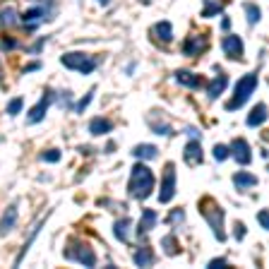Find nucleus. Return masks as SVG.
Instances as JSON below:
<instances>
[{"instance_id":"f3484780","label":"nucleus","mask_w":269,"mask_h":269,"mask_svg":"<svg viewBox=\"0 0 269 269\" xmlns=\"http://www.w3.org/2000/svg\"><path fill=\"white\" fill-rule=\"evenodd\" d=\"M43 17H46V12L41 10V8H32V10H27L24 12V17H22V22L27 24V29H34L36 24H41ZM48 20V17H46Z\"/></svg>"},{"instance_id":"ea45409f","label":"nucleus","mask_w":269,"mask_h":269,"mask_svg":"<svg viewBox=\"0 0 269 269\" xmlns=\"http://www.w3.org/2000/svg\"><path fill=\"white\" fill-rule=\"evenodd\" d=\"M3 46H5V48H12V46H15V41H12V39H5V43H3Z\"/></svg>"},{"instance_id":"20e7f679","label":"nucleus","mask_w":269,"mask_h":269,"mask_svg":"<svg viewBox=\"0 0 269 269\" xmlns=\"http://www.w3.org/2000/svg\"><path fill=\"white\" fill-rule=\"evenodd\" d=\"M60 60H63L65 67L77 70L82 75H92L97 70V58H92V55H86V53H65Z\"/></svg>"},{"instance_id":"f8f14e48","label":"nucleus","mask_w":269,"mask_h":269,"mask_svg":"<svg viewBox=\"0 0 269 269\" xmlns=\"http://www.w3.org/2000/svg\"><path fill=\"white\" fill-rule=\"evenodd\" d=\"M17 224V205H10L0 216V236H8Z\"/></svg>"},{"instance_id":"f03ea898","label":"nucleus","mask_w":269,"mask_h":269,"mask_svg":"<svg viewBox=\"0 0 269 269\" xmlns=\"http://www.w3.org/2000/svg\"><path fill=\"white\" fill-rule=\"evenodd\" d=\"M200 209H202V216L207 219V224L214 228V236L219 243H224L226 240V231H224V209L216 205L214 200H209V197H205L202 202H200Z\"/></svg>"},{"instance_id":"f257e3e1","label":"nucleus","mask_w":269,"mask_h":269,"mask_svg":"<svg viewBox=\"0 0 269 269\" xmlns=\"http://www.w3.org/2000/svg\"><path fill=\"white\" fill-rule=\"evenodd\" d=\"M151 190H154V173L149 171V166L135 163L132 175H130V185H128L130 197H135V200H147L151 195Z\"/></svg>"},{"instance_id":"5701e85b","label":"nucleus","mask_w":269,"mask_h":269,"mask_svg":"<svg viewBox=\"0 0 269 269\" xmlns=\"http://www.w3.org/2000/svg\"><path fill=\"white\" fill-rule=\"evenodd\" d=\"M154 36H156L159 41H171V39H173L171 22H159V24L154 27Z\"/></svg>"},{"instance_id":"39448f33","label":"nucleus","mask_w":269,"mask_h":269,"mask_svg":"<svg viewBox=\"0 0 269 269\" xmlns=\"http://www.w3.org/2000/svg\"><path fill=\"white\" fill-rule=\"evenodd\" d=\"M65 257L67 259H75V262H79V264H84V267H94L97 264V255H94V250L89 248V245H84V243H72L70 248L65 250Z\"/></svg>"},{"instance_id":"4468645a","label":"nucleus","mask_w":269,"mask_h":269,"mask_svg":"<svg viewBox=\"0 0 269 269\" xmlns=\"http://www.w3.org/2000/svg\"><path fill=\"white\" fill-rule=\"evenodd\" d=\"M154 262H156V257H154V250L149 245H142V248L135 250V264L137 267H149Z\"/></svg>"},{"instance_id":"9b49d317","label":"nucleus","mask_w":269,"mask_h":269,"mask_svg":"<svg viewBox=\"0 0 269 269\" xmlns=\"http://www.w3.org/2000/svg\"><path fill=\"white\" fill-rule=\"evenodd\" d=\"M51 101H53V92H51V89H46V92H43V99L32 108V113H29V123H39V120H43L46 108H48Z\"/></svg>"},{"instance_id":"a211bd4d","label":"nucleus","mask_w":269,"mask_h":269,"mask_svg":"<svg viewBox=\"0 0 269 269\" xmlns=\"http://www.w3.org/2000/svg\"><path fill=\"white\" fill-rule=\"evenodd\" d=\"M159 154V149L154 147V144H137V147H132V156L135 159H142V161H149Z\"/></svg>"},{"instance_id":"a878e982","label":"nucleus","mask_w":269,"mask_h":269,"mask_svg":"<svg viewBox=\"0 0 269 269\" xmlns=\"http://www.w3.org/2000/svg\"><path fill=\"white\" fill-rule=\"evenodd\" d=\"M224 10V3L221 0H205V10H202V17H214Z\"/></svg>"},{"instance_id":"b1692460","label":"nucleus","mask_w":269,"mask_h":269,"mask_svg":"<svg viewBox=\"0 0 269 269\" xmlns=\"http://www.w3.org/2000/svg\"><path fill=\"white\" fill-rule=\"evenodd\" d=\"M130 226H132V221H130V219H120V221H116V224H113V236L125 243V240H128Z\"/></svg>"},{"instance_id":"2eb2a0df","label":"nucleus","mask_w":269,"mask_h":269,"mask_svg":"<svg viewBox=\"0 0 269 269\" xmlns=\"http://www.w3.org/2000/svg\"><path fill=\"white\" fill-rule=\"evenodd\" d=\"M264 120H267V106H264V104H257V106L248 113V120H245V123H248V128H257Z\"/></svg>"},{"instance_id":"58836bf2","label":"nucleus","mask_w":269,"mask_h":269,"mask_svg":"<svg viewBox=\"0 0 269 269\" xmlns=\"http://www.w3.org/2000/svg\"><path fill=\"white\" fill-rule=\"evenodd\" d=\"M221 27H224V29H228V27H231V20H228V17H224V22H221Z\"/></svg>"},{"instance_id":"a19ab883","label":"nucleus","mask_w":269,"mask_h":269,"mask_svg":"<svg viewBox=\"0 0 269 269\" xmlns=\"http://www.w3.org/2000/svg\"><path fill=\"white\" fill-rule=\"evenodd\" d=\"M99 3H101V5H108V3H111V0H99Z\"/></svg>"},{"instance_id":"aec40b11","label":"nucleus","mask_w":269,"mask_h":269,"mask_svg":"<svg viewBox=\"0 0 269 269\" xmlns=\"http://www.w3.org/2000/svg\"><path fill=\"white\" fill-rule=\"evenodd\" d=\"M233 183H236L238 190H248V188H252V185H257V178H255L252 173L238 171L236 175H233Z\"/></svg>"},{"instance_id":"cd10ccee","label":"nucleus","mask_w":269,"mask_h":269,"mask_svg":"<svg viewBox=\"0 0 269 269\" xmlns=\"http://www.w3.org/2000/svg\"><path fill=\"white\" fill-rule=\"evenodd\" d=\"M245 12H248V22H250V24H257V22H259V8H257V5H245Z\"/></svg>"},{"instance_id":"2f4dec72","label":"nucleus","mask_w":269,"mask_h":269,"mask_svg":"<svg viewBox=\"0 0 269 269\" xmlns=\"http://www.w3.org/2000/svg\"><path fill=\"white\" fill-rule=\"evenodd\" d=\"M214 156L219 159V161H224V159L228 156V147H224V144H216V147H214Z\"/></svg>"},{"instance_id":"412c9836","label":"nucleus","mask_w":269,"mask_h":269,"mask_svg":"<svg viewBox=\"0 0 269 269\" xmlns=\"http://www.w3.org/2000/svg\"><path fill=\"white\" fill-rule=\"evenodd\" d=\"M111 130H113V123L108 118H94L89 123V132L92 135H108Z\"/></svg>"},{"instance_id":"bb28decb","label":"nucleus","mask_w":269,"mask_h":269,"mask_svg":"<svg viewBox=\"0 0 269 269\" xmlns=\"http://www.w3.org/2000/svg\"><path fill=\"white\" fill-rule=\"evenodd\" d=\"M60 149H46L41 154V161H46V163H55V161H60Z\"/></svg>"},{"instance_id":"c756f323","label":"nucleus","mask_w":269,"mask_h":269,"mask_svg":"<svg viewBox=\"0 0 269 269\" xmlns=\"http://www.w3.org/2000/svg\"><path fill=\"white\" fill-rule=\"evenodd\" d=\"M92 99H94V89H92L89 94H84V99H82V101H79V104L75 106V113H82V111L89 106V101H92Z\"/></svg>"},{"instance_id":"ddd939ff","label":"nucleus","mask_w":269,"mask_h":269,"mask_svg":"<svg viewBox=\"0 0 269 269\" xmlns=\"http://www.w3.org/2000/svg\"><path fill=\"white\" fill-rule=\"evenodd\" d=\"M156 221H159V216H156V212H154V209H144V212H142L140 224H137V233H140V236H144V233H149L151 228L156 226Z\"/></svg>"},{"instance_id":"423d86ee","label":"nucleus","mask_w":269,"mask_h":269,"mask_svg":"<svg viewBox=\"0 0 269 269\" xmlns=\"http://www.w3.org/2000/svg\"><path fill=\"white\" fill-rule=\"evenodd\" d=\"M173 195H175V166H173V163H166V168H163V181H161V193H159V202H161V205L171 202Z\"/></svg>"},{"instance_id":"72a5a7b5","label":"nucleus","mask_w":269,"mask_h":269,"mask_svg":"<svg viewBox=\"0 0 269 269\" xmlns=\"http://www.w3.org/2000/svg\"><path fill=\"white\" fill-rule=\"evenodd\" d=\"M209 269H221V267H226V259L224 257H216V259H209V264H207Z\"/></svg>"},{"instance_id":"c85d7f7f","label":"nucleus","mask_w":269,"mask_h":269,"mask_svg":"<svg viewBox=\"0 0 269 269\" xmlns=\"http://www.w3.org/2000/svg\"><path fill=\"white\" fill-rule=\"evenodd\" d=\"M22 106H24L22 99H12L10 104H8V116H17V113L22 111Z\"/></svg>"},{"instance_id":"393cba45","label":"nucleus","mask_w":269,"mask_h":269,"mask_svg":"<svg viewBox=\"0 0 269 269\" xmlns=\"http://www.w3.org/2000/svg\"><path fill=\"white\" fill-rule=\"evenodd\" d=\"M161 248L166 255H181V245H178V238L175 236H163L161 238Z\"/></svg>"},{"instance_id":"6e6552de","label":"nucleus","mask_w":269,"mask_h":269,"mask_svg":"<svg viewBox=\"0 0 269 269\" xmlns=\"http://www.w3.org/2000/svg\"><path fill=\"white\" fill-rule=\"evenodd\" d=\"M207 46H209V39H207L205 34H197V36H188L183 43V53L190 55V58H195V55H200L202 51H205Z\"/></svg>"},{"instance_id":"7ed1b4c3","label":"nucleus","mask_w":269,"mask_h":269,"mask_svg":"<svg viewBox=\"0 0 269 269\" xmlns=\"http://www.w3.org/2000/svg\"><path fill=\"white\" fill-rule=\"evenodd\" d=\"M255 86H257V72H250V75L240 77L236 82V86H233V97L226 104V111H236V108L243 106L250 99V94L255 92Z\"/></svg>"},{"instance_id":"e433bc0d","label":"nucleus","mask_w":269,"mask_h":269,"mask_svg":"<svg viewBox=\"0 0 269 269\" xmlns=\"http://www.w3.org/2000/svg\"><path fill=\"white\" fill-rule=\"evenodd\" d=\"M185 132H188V137H190V140H200V132H197L195 128H188Z\"/></svg>"},{"instance_id":"4c0bfd02","label":"nucleus","mask_w":269,"mask_h":269,"mask_svg":"<svg viewBox=\"0 0 269 269\" xmlns=\"http://www.w3.org/2000/svg\"><path fill=\"white\" fill-rule=\"evenodd\" d=\"M39 67H41V63H32V65L24 67V72H32V70H39Z\"/></svg>"},{"instance_id":"4be33fe9","label":"nucleus","mask_w":269,"mask_h":269,"mask_svg":"<svg viewBox=\"0 0 269 269\" xmlns=\"http://www.w3.org/2000/svg\"><path fill=\"white\" fill-rule=\"evenodd\" d=\"M17 22H20V15H17V10H15L12 5L0 10V24H3V27H15Z\"/></svg>"},{"instance_id":"7c9ffc66","label":"nucleus","mask_w":269,"mask_h":269,"mask_svg":"<svg viewBox=\"0 0 269 269\" xmlns=\"http://www.w3.org/2000/svg\"><path fill=\"white\" fill-rule=\"evenodd\" d=\"M183 219H185V212H183V209H175V212H171V214H168V224H181Z\"/></svg>"},{"instance_id":"0eeeda50","label":"nucleus","mask_w":269,"mask_h":269,"mask_svg":"<svg viewBox=\"0 0 269 269\" xmlns=\"http://www.w3.org/2000/svg\"><path fill=\"white\" fill-rule=\"evenodd\" d=\"M228 154H231V156H233V159H236L240 166H248V163L252 161V151H250V144L245 140H240V137L231 142Z\"/></svg>"},{"instance_id":"473e14b6","label":"nucleus","mask_w":269,"mask_h":269,"mask_svg":"<svg viewBox=\"0 0 269 269\" xmlns=\"http://www.w3.org/2000/svg\"><path fill=\"white\" fill-rule=\"evenodd\" d=\"M151 128L156 130L159 135H171V128H168L166 123H151Z\"/></svg>"},{"instance_id":"1a4fd4ad","label":"nucleus","mask_w":269,"mask_h":269,"mask_svg":"<svg viewBox=\"0 0 269 269\" xmlns=\"http://www.w3.org/2000/svg\"><path fill=\"white\" fill-rule=\"evenodd\" d=\"M183 159L188 166H200L202 159H205V154H202V147H200V142L197 140H190L188 142V147L183 151Z\"/></svg>"},{"instance_id":"9d476101","label":"nucleus","mask_w":269,"mask_h":269,"mask_svg":"<svg viewBox=\"0 0 269 269\" xmlns=\"http://www.w3.org/2000/svg\"><path fill=\"white\" fill-rule=\"evenodd\" d=\"M224 51H226L228 58H233V60H243V41H240V36L228 34L226 39H224Z\"/></svg>"},{"instance_id":"f704fd0d","label":"nucleus","mask_w":269,"mask_h":269,"mask_svg":"<svg viewBox=\"0 0 269 269\" xmlns=\"http://www.w3.org/2000/svg\"><path fill=\"white\" fill-rule=\"evenodd\" d=\"M257 221H259V226L264 228V231L269 228V216H267V212H264V209H262V212L257 214Z\"/></svg>"},{"instance_id":"6ab92c4d","label":"nucleus","mask_w":269,"mask_h":269,"mask_svg":"<svg viewBox=\"0 0 269 269\" xmlns=\"http://www.w3.org/2000/svg\"><path fill=\"white\" fill-rule=\"evenodd\" d=\"M175 79L183 86H190V89H200V86H202V79L197 75H193V72H188V70H178V72H175Z\"/></svg>"},{"instance_id":"c9c22d12","label":"nucleus","mask_w":269,"mask_h":269,"mask_svg":"<svg viewBox=\"0 0 269 269\" xmlns=\"http://www.w3.org/2000/svg\"><path fill=\"white\" fill-rule=\"evenodd\" d=\"M243 236H245V226H243V224L238 221V224H236V238H238V240H240V238H243Z\"/></svg>"},{"instance_id":"dca6fc26","label":"nucleus","mask_w":269,"mask_h":269,"mask_svg":"<svg viewBox=\"0 0 269 269\" xmlns=\"http://www.w3.org/2000/svg\"><path fill=\"white\" fill-rule=\"evenodd\" d=\"M226 86H228V77L224 75V72H219V75L214 77V82L209 84V94H207V97L214 101V99H219L221 94H224V89H226Z\"/></svg>"}]
</instances>
